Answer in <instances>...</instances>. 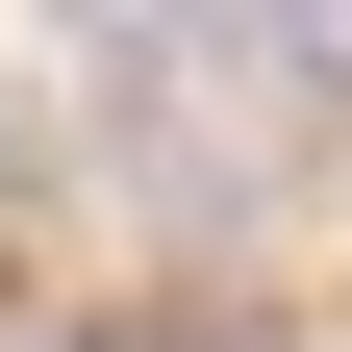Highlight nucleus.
Wrapping results in <instances>:
<instances>
[{"label":"nucleus","instance_id":"1","mask_svg":"<svg viewBox=\"0 0 352 352\" xmlns=\"http://www.w3.org/2000/svg\"><path fill=\"white\" fill-rule=\"evenodd\" d=\"M327 101H352V0H327Z\"/></svg>","mask_w":352,"mask_h":352}]
</instances>
